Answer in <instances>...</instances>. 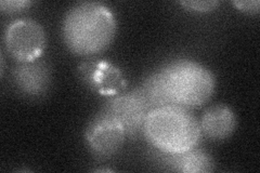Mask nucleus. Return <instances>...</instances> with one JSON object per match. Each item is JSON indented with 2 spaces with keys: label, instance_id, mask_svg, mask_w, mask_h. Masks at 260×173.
Listing matches in <instances>:
<instances>
[{
  "label": "nucleus",
  "instance_id": "1",
  "mask_svg": "<svg viewBox=\"0 0 260 173\" xmlns=\"http://www.w3.org/2000/svg\"><path fill=\"white\" fill-rule=\"evenodd\" d=\"M117 23L109 7L85 2L72 6L64 15V43L77 55H94L105 50L115 38Z\"/></svg>",
  "mask_w": 260,
  "mask_h": 173
},
{
  "label": "nucleus",
  "instance_id": "2",
  "mask_svg": "<svg viewBox=\"0 0 260 173\" xmlns=\"http://www.w3.org/2000/svg\"><path fill=\"white\" fill-rule=\"evenodd\" d=\"M148 141L162 153H182L197 147L202 131L200 121L189 109L169 105L152 110L143 125Z\"/></svg>",
  "mask_w": 260,
  "mask_h": 173
},
{
  "label": "nucleus",
  "instance_id": "3",
  "mask_svg": "<svg viewBox=\"0 0 260 173\" xmlns=\"http://www.w3.org/2000/svg\"><path fill=\"white\" fill-rule=\"evenodd\" d=\"M158 72L175 105L186 109L199 107L208 102L215 92L214 74L197 61L175 60Z\"/></svg>",
  "mask_w": 260,
  "mask_h": 173
},
{
  "label": "nucleus",
  "instance_id": "4",
  "mask_svg": "<svg viewBox=\"0 0 260 173\" xmlns=\"http://www.w3.org/2000/svg\"><path fill=\"white\" fill-rule=\"evenodd\" d=\"M4 44L15 61H34L39 59L46 48V31L35 20H15L5 29Z\"/></svg>",
  "mask_w": 260,
  "mask_h": 173
},
{
  "label": "nucleus",
  "instance_id": "5",
  "mask_svg": "<svg viewBox=\"0 0 260 173\" xmlns=\"http://www.w3.org/2000/svg\"><path fill=\"white\" fill-rule=\"evenodd\" d=\"M126 132L120 122L100 111L88 122L85 140L88 150L96 159L107 160L116 155L123 146Z\"/></svg>",
  "mask_w": 260,
  "mask_h": 173
},
{
  "label": "nucleus",
  "instance_id": "6",
  "mask_svg": "<svg viewBox=\"0 0 260 173\" xmlns=\"http://www.w3.org/2000/svg\"><path fill=\"white\" fill-rule=\"evenodd\" d=\"M101 111L118 120L127 136H135L143 130L144 121L152 110L138 88L110 98Z\"/></svg>",
  "mask_w": 260,
  "mask_h": 173
},
{
  "label": "nucleus",
  "instance_id": "7",
  "mask_svg": "<svg viewBox=\"0 0 260 173\" xmlns=\"http://www.w3.org/2000/svg\"><path fill=\"white\" fill-rule=\"evenodd\" d=\"M12 84L20 95L30 100L42 98L50 89V67L39 59L18 62L12 71Z\"/></svg>",
  "mask_w": 260,
  "mask_h": 173
},
{
  "label": "nucleus",
  "instance_id": "8",
  "mask_svg": "<svg viewBox=\"0 0 260 173\" xmlns=\"http://www.w3.org/2000/svg\"><path fill=\"white\" fill-rule=\"evenodd\" d=\"M237 115L225 104L209 106L200 120L202 134L211 141H224L237 129Z\"/></svg>",
  "mask_w": 260,
  "mask_h": 173
},
{
  "label": "nucleus",
  "instance_id": "9",
  "mask_svg": "<svg viewBox=\"0 0 260 173\" xmlns=\"http://www.w3.org/2000/svg\"><path fill=\"white\" fill-rule=\"evenodd\" d=\"M170 170L183 173H206L215 170V161L204 150L193 147L182 153H162Z\"/></svg>",
  "mask_w": 260,
  "mask_h": 173
},
{
  "label": "nucleus",
  "instance_id": "10",
  "mask_svg": "<svg viewBox=\"0 0 260 173\" xmlns=\"http://www.w3.org/2000/svg\"><path fill=\"white\" fill-rule=\"evenodd\" d=\"M139 89L145 97L146 102L150 105L151 110L175 105L167 92L158 71L152 73L151 75L146 77Z\"/></svg>",
  "mask_w": 260,
  "mask_h": 173
},
{
  "label": "nucleus",
  "instance_id": "11",
  "mask_svg": "<svg viewBox=\"0 0 260 173\" xmlns=\"http://www.w3.org/2000/svg\"><path fill=\"white\" fill-rule=\"evenodd\" d=\"M179 5L183 7L185 10L193 12H209L213 11L219 7L220 2L218 0H186V2H179Z\"/></svg>",
  "mask_w": 260,
  "mask_h": 173
},
{
  "label": "nucleus",
  "instance_id": "12",
  "mask_svg": "<svg viewBox=\"0 0 260 173\" xmlns=\"http://www.w3.org/2000/svg\"><path fill=\"white\" fill-rule=\"evenodd\" d=\"M30 6L31 2H28V0H2L0 10L6 14H13L27 10Z\"/></svg>",
  "mask_w": 260,
  "mask_h": 173
},
{
  "label": "nucleus",
  "instance_id": "13",
  "mask_svg": "<svg viewBox=\"0 0 260 173\" xmlns=\"http://www.w3.org/2000/svg\"><path fill=\"white\" fill-rule=\"evenodd\" d=\"M231 4L238 10L247 14H257L260 9L259 0H234Z\"/></svg>",
  "mask_w": 260,
  "mask_h": 173
}]
</instances>
